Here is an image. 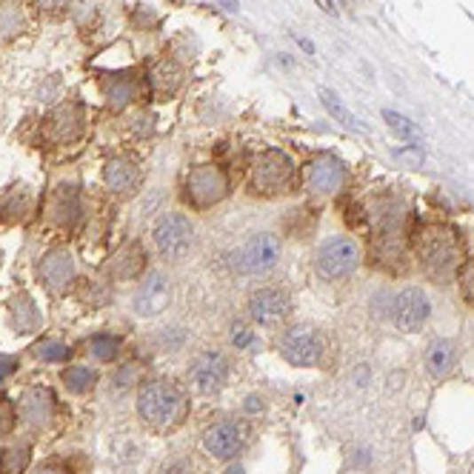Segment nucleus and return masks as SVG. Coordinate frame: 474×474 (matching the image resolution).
Returning <instances> with one entry per match:
<instances>
[{
    "mask_svg": "<svg viewBox=\"0 0 474 474\" xmlns=\"http://www.w3.org/2000/svg\"><path fill=\"white\" fill-rule=\"evenodd\" d=\"M318 220H320V209L314 206H297L292 212H286L280 220V232L288 241H309L318 229Z\"/></svg>",
    "mask_w": 474,
    "mask_h": 474,
    "instance_id": "obj_26",
    "label": "nucleus"
},
{
    "mask_svg": "<svg viewBox=\"0 0 474 474\" xmlns=\"http://www.w3.org/2000/svg\"><path fill=\"white\" fill-rule=\"evenodd\" d=\"M32 452H35V440L32 438L9 440L4 446V452H0V474H29Z\"/></svg>",
    "mask_w": 474,
    "mask_h": 474,
    "instance_id": "obj_28",
    "label": "nucleus"
},
{
    "mask_svg": "<svg viewBox=\"0 0 474 474\" xmlns=\"http://www.w3.org/2000/svg\"><path fill=\"white\" fill-rule=\"evenodd\" d=\"M426 368L431 377L438 380H446L454 375L457 368V346L452 344V340H431V344L426 346Z\"/></svg>",
    "mask_w": 474,
    "mask_h": 474,
    "instance_id": "obj_27",
    "label": "nucleus"
},
{
    "mask_svg": "<svg viewBox=\"0 0 474 474\" xmlns=\"http://www.w3.org/2000/svg\"><path fill=\"white\" fill-rule=\"evenodd\" d=\"M318 6H320L323 12H328V15H337V9H335L332 0H318Z\"/></svg>",
    "mask_w": 474,
    "mask_h": 474,
    "instance_id": "obj_43",
    "label": "nucleus"
},
{
    "mask_svg": "<svg viewBox=\"0 0 474 474\" xmlns=\"http://www.w3.org/2000/svg\"><path fill=\"white\" fill-rule=\"evenodd\" d=\"M175 300V280L172 274L163 269H149L138 280L135 295H131V312L143 320H152L163 314Z\"/></svg>",
    "mask_w": 474,
    "mask_h": 474,
    "instance_id": "obj_19",
    "label": "nucleus"
},
{
    "mask_svg": "<svg viewBox=\"0 0 474 474\" xmlns=\"http://www.w3.org/2000/svg\"><path fill=\"white\" fill-rule=\"evenodd\" d=\"M72 297L81 303L83 309H91V312L107 309V306H112V300H115V283L103 278L100 272L98 274H86V278H77Z\"/></svg>",
    "mask_w": 474,
    "mask_h": 474,
    "instance_id": "obj_24",
    "label": "nucleus"
},
{
    "mask_svg": "<svg viewBox=\"0 0 474 474\" xmlns=\"http://www.w3.org/2000/svg\"><path fill=\"white\" fill-rule=\"evenodd\" d=\"M37 4V9L41 12H49V15H55V12H63L66 9V4H69V0H35Z\"/></svg>",
    "mask_w": 474,
    "mask_h": 474,
    "instance_id": "obj_42",
    "label": "nucleus"
},
{
    "mask_svg": "<svg viewBox=\"0 0 474 474\" xmlns=\"http://www.w3.org/2000/svg\"><path fill=\"white\" fill-rule=\"evenodd\" d=\"M217 4H223L229 12H237V0H217Z\"/></svg>",
    "mask_w": 474,
    "mask_h": 474,
    "instance_id": "obj_45",
    "label": "nucleus"
},
{
    "mask_svg": "<svg viewBox=\"0 0 474 474\" xmlns=\"http://www.w3.org/2000/svg\"><path fill=\"white\" fill-rule=\"evenodd\" d=\"M152 474H197V460L192 454H172L161 460Z\"/></svg>",
    "mask_w": 474,
    "mask_h": 474,
    "instance_id": "obj_34",
    "label": "nucleus"
},
{
    "mask_svg": "<svg viewBox=\"0 0 474 474\" xmlns=\"http://www.w3.org/2000/svg\"><path fill=\"white\" fill-rule=\"evenodd\" d=\"M429 318H431V300L420 286H406L391 303V320L398 326V332L415 335L426 326Z\"/></svg>",
    "mask_w": 474,
    "mask_h": 474,
    "instance_id": "obj_21",
    "label": "nucleus"
},
{
    "mask_svg": "<svg viewBox=\"0 0 474 474\" xmlns=\"http://www.w3.org/2000/svg\"><path fill=\"white\" fill-rule=\"evenodd\" d=\"M263 409H266V403H263V394H249V400L243 403V417H249V420H252V417H257Z\"/></svg>",
    "mask_w": 474,
    "mask_h": 474,
    "instance_id": "obj_40",
    "label": "nucleus"
},
{
    "mask_svg": "<svg viewBox=\"0 0 474 474\" xmlns=\"http://www.w3.org/2000/svg\"><path fill=\"white\" fill-rule=\"evenodd\" d=\"M255 438V426L249 417H217L212 420L203 434H201V449L217 460V463H232V460H241L243 452L252 446Z\"/></svg>",
    "mask_w": 474,
    "mask_h": 474,
    "instance_id": "obj_12",
    "label": "nucleus"
},
{
    "mask_svg": "<svg viewBox=\"0 0 474 474\" xmlns=\"http://www.w3.org/2000/svg\"><path fill=\"white\" fill-rule=\"evenodd\" d=\"M140 366L138 363H123L117 372L112 375V389L115 391H129V389H138L140 386Z\"/></svg>",
    "mask_w": 474,
    "mask_h": 474,
    "instance_id": "obj_37",
    "label": "nucleus"
},
{
    "mask_svg": "<svg viewBox=\"0 0 474 474\" xmlns=\"http://www.w3.org/2000/svg\"><path fill=\"white\" fill-rule=\"evenodd\" d=\"M29 474H75V469L66 466L63 460H43V463L32 466Z\"/></svg>",
    "mask_w": 474,
    "mask_h": 474,
    "instance_id": "obj_39",
    "label": "nucleus"
},
{
    "mask_svg": "<svg viewBox=\"0 0 474 474\" xmlns=\"http://www.w3.org/2000/svg\"><path fill=\"white\" fill-rule=\"evenodd\" d=\"M135 412L143 429L152 434H169L180 431L192 417V391L186 383L169 375H152L143 377L135 389Z\"/></svg>",
    "mask_w": 474,
    "mask_h": 474,
    "instance_id": "obj_3",
    "label": "nucleus"
},
{
    "mask_svg": "<svg viewBox=\"0 0 474 474\" xmlns=\"http://www.w3.org/2000/svg\"><path fill=\"white\" fill-rule=\"evenodd\" d=\"M340 4H344V6H349V4H352V0H340Z\"/></svg>",
    "mask_w": 474,
    "mask_h": 474,
    "instance_id": "obj_46",
    "label": "nucleus"
},
{
    "mask_svg": "<svg viewBox=\"0 0 474 474\" xmlns=\"http://www.w3.org/2000/svg\"><path fill=\"white\" fill-rule=\"evenodd\" d=\"M234 192V172L226 163H197L180 183V203L192 215H209Z\"/></svg>",
    "mask_w": 474,
    "mask_h": 474,
    "instance_id": "obj_6",
    "label": "nucleus"
},
{
    "mask_svg": "<svg viewBox=\"0 0 474 474\" xmlns=\"http://www.w3.org/2000/svg\"><path fill=\"white\" fill-rule=\"evenodd\" d=\"M226 340L232 352H249L257 346V328L249 318H234L226 328Z\"/></svg>",
    "mask_w": 474,
    "mask_h": 474,
    "instance_id": "obj_31",
    "label": "nucleus"
},
{
    "mask_svg": "<svg viewBox=\"0 0 474 474\" xmlns=\"http://www.w3.org/2000/svg\"><path fill=\"white\" fill-rule=\"evenodd\" d=\"M37 212L35 189L26 183H12L9 189L0 192V226H20V223L32 220Z\"/></svg>",
    "mask_w": 474,
    "mask_h": 474,
    "instance_id": "obj_22",
    "label": "nucleus"
},
{
    "mask_svg": "<svg viewBox=\"0 0 474 474\" xmlns=\"http://www.w3.org/2000/svg\"><path fill=\"white\" fill-rule=\"evenodd\" d=\"M81 349L89 354L95 363H117L126 354V337L123 335H117V332H95V335H89Z\"/></svg>",
    "mask_w": 474,
    "mask_h": 474,
    "instance_id": "obj_25",
    "label": "nucleus"
},
{
    "mask_svg": "<svg viewBox=\"0 0 474 474\" xmlns=\"http://www.w3.org/2000/svg\"><path fill=\"white\" fill-rule=\"evenodd\" d=\"M20 423L18 415V403L9 398V394H0V443H9V438L15 434Z\"/></svg>",
    "mask_w": 474,
    "mask_h": 474,
    "instance_id": "obj_33",
    "label": "nucleus"
},
{
    "mask_svg": "<svg viewBox=\"0 0 474 474\" xmlns=\"http://www.w3.org/2000/svg\"><path fill=\"white\" fill-rule=\"evenodd\" d=\"M152 269V249L140 237H123L100 263V274L112 283H138Z\"/></svg>",
    "mask_w": 474,
    "mask_h": 474,
    "instance_id": "obj_15",
    "label": "nucleus"
},
{
    "mask_svg": "<svg viewBox=\"0 0 474 474\" xmlns=\"http://www.w3.org/2000/svg\"><path fill=\"white\" fill-rule=\"evenodd\" d=\"M77 278H81V274H77V257L66 241L51 243L35 266V280L41 283L43 292L55 300L69 297L75 292Z\"/></svg>",
    "mask_w": 474,
    "mask_h": 474,
    "instance_id": "obj_14",
    "label": "nucleus"
},
{
    "mask_svg": "<svg viewBox=\"0 0 474 474\" xmlns=\"http://www.w3.org/2000/svg\"><path fill=\"white\" fill-rule=\"evenodd\" d=\"M283 257V241L274 232H252L237 246L229 249L226 266L234 278H266Z\"/></svg>",
    "mask_w": 474,
    "mask_h": 474,
    "instance_id": "obj_8",
    "label": "nucleus"
},
{
    "mask_svg": "<svg viewBox=\"0 0 474 474\" xmlns=\"http://www.w3.org/2000/svg\"><path fill=\"white\" fill-rule=\"evenodd\" d=\"M18 415L32 438H43V434L58 431L63 420V406L49 386H29L18 400Z\"/></svg>",
    "mask_w": 474,
    "mask_h": 474,
    "instance_id": "obj_16",
    "label": "nucleus"
},
{
    "mask_svg": "<svg viewBox=\"0 0 474 474\" xmlns=\"http://www.w3.org/2000/svg\"><path fill=\"white\" fill-rule=\"evenodd\" d=\"M243 192L252 201H283L300 192V169L283 149H260L246 163Z\"/></svg>",
    "mask_w": 474,
    "mask_h": 474,
    "instance_id": "obj_4",
    "label": "nucleus"
},
{
    "mask_svg": "<svg viewBox=\"0 0 474 474\" xmlns=\"http://www.w3.org/2000/svg\"><path fill=\"white\" fill-rule=\"evenodd\" d=\"M344 220L352 232L366 234L363 260L386 278H406L412 272V215L398 194H372L349 201Z\"/></svg>",
    "mask_w": 474,
    "mask_h": 474,
    "instance_id": "obj_1",
    "label": "nucleus"
},
{
    "mask_svg": "<svg viewBox=\"0 0 474 474\" xmlns=\"http://www.w3.org/2000/svg\"><path fill=\"white\" fill-rule=\"evenodd\" d=\"M454 283H457L460 300H463L466 306H471V309H474V255H471V257H466V263H463V266H460Z\"/></svg>",
    "mask_w": 474,
    "mask_h": 474,
    "instance_id": "obj_35",
    "label": "nucleus"
},
{
    "mask_svg": "<svg viewBox=\"0 0 474 474\" xmlns=\"http://www.w3.org/2000/svg\"><path fill=\"white\" fill-rule=\"evenodd\" d=\"M98 380H100V375L91 366H83V363H72V366H66L60 372V383L66 386V391H69V394H77V398L95 391Z\"/></svg>",
    "mask_w": 474,
    "mask_h": 474,
    "instance_id": "obj_29",
    "label": "nucleus"
},
{
    "mask_svg": "<svg viewBox=\"0 0 474 474\" xmlns=\"http://www.w3.org/2000/svg\"><path fill=\"white\" fill-rule=\"evenodd\" d=\"M41 226L60 241H77L89 220V201L81 180H58L41 203Z\"/></svg>",
    "mask_w": 474,
    "mask_h": 474,
    "instance_id": "obj_5",
    "label": "nucleus"
},
{
    "mask_svg": "<svg viewBox=\"0 0 474 474\" xmlns=\"http://www.w3.org/2000/svg\"><path fill=\"white\" fill-rule=\"evenodd\" d=\"M100 180H103V192L112 201H131L143 189V166L131 154H112L103 163Z\"/></svg>",
    "mask_w": 474,
    "mask_h": 474,
    "instance_id": "obj_20",
    "label": "nucleus"
},
{
    "mask_svg": "<svg viewBox=\"0 0 474 474\" xmlns=\"http://www.w3.org/2000/svg\"><path fill=\"white\" fill-rule=\"evenodd\" d=\"M292 314H295V297L283 283H263L252 288L246 297V318L255 323V328L280 332L292 320Z\"/></svg>",
    "mask_w": 474,
    "mask_h": 474,
    "instance_id": "obj_13",
    "label": "nucleus"
},
{
    "mask_svg": "<svg viewBox=\"0 0 474 474\" xmlns=\"http://www.w3.org/2000/svg\"><path fill=\"white\" fill-rule=\"evenodd\" d=\"M383 121L389 123V129H391L398 138H403V140H417V126L409 121V117H403V115H398V112L386 109V112H383Z\"/></svg>",
    "mask_w": 474,
    "mask_h": 474,
    "instance_id": "obj_38",
    "label": "nucleus"
},
{
    "mask_svg": "<svg viewBox=\"0 0 474 474\" xmlns=\"http://www.w3.org/2000/svg\"><path fill=\"white\" fill-rule=\"evenodd\" d=\"M349 186V169L335 154L318 152L300 166V189L314 197H337Z\"/></svg>",
    "mask_w": 474,
    "mask_h": 474,
    "instance_id": "obj_17",
    "label": "nucleus"
},
{
    "mask_svg": "<svg viewBox=\"0 0 474 474\" xmlns=\"http://www.w3.org/2000/svg\"><path fill=\"white\" fill-rule=\"evenodd\" d=\"M15 368H18V358H9V354H4V358H0V383L15 375Z\"/></svg>",
    "mask_w": 474,
    "mask_h": 474,
    "instance_id": "obj_41",
    "label": "nucleus"
},
{
    "mask_svg": "<svg viewBox=\"0 0 474 474\" xmlns=\"http://www.w3.org/2000/svg\"><path fill=\"white\" fill-rule=\"evenodd\" d=\"M32 354L37 360H43V363H66L75 354V349L69 344H63V340L43 337V340H37V344L32 346Z\"/></svg>",
    "mask_w": 474,
    "mask_h": 474,
    "instance_id": "obj_32",
    "label": "nucleus"
},
{
    "mask_svg": "<svg viewBox=\"0 0 474 474\" xmlns=\"http://www.w3.org/2000/svg\"><path fill=\"white\" fill-rule=\"evenodd\" d=\"M320 100H323V107H326V112L335 117V121H340L344 126H358V121L352 117V112L344 107V100H340L332 89H320Z\"/></svg>",
    "mask_w": 474,
    "mask_h": 474,
    "instance_id": "obj_36",
    "label": "nucleus"
},
{
    "mask_svg": "<svg viewBox=\"0 0 474 474\" xmlns=\"http://www.w3.org/2000/svg\"><path fill=\"white\" fill-rule=\"evenodd\" d=\"M6 318L15 335H37L43 328V314L37 309L32 292H26V288H18L6 300Z\"/></svg>",
    "mask_w": 474,
    "mask_h": 474,
    "instance_id": "obj_23",
    "label": "nucleus"
},
{
    "mask_svg": "<svg viewBox=\"0 0 474 474\" xmlns=\"http://www.w3.org/2000/svg\"><path fill=\"white\" fill-rule=\"evenodd\" d=\"M297 43H300L303 49H306V51H309V55H314V46H312V43L306 41V37H297Z\"/></svg>",
    "mask_w": 474,
    "mask_h": 474,
    "instance_id": "obj_44",
    "label": "nucleus"
},
{
    "mask_svg": "<svg viewBox=\"0 0 474 474\" xmlns=\"http://www.w3.org/2000/svg\"><path fill=\"white\" fill-rule=\"evenodd\" d=\"M86 135V107L81 98L63 100L60 107H55V112L46 115V121L41 126V138L46 146H75L81 143Z\"/></svg>",
    "mask_w": 474,
    "mask_h": 474,
    "instance_id": "obj_18",
    "label": "nucleus"
},
{
    "mask_svg": "<svg viewBox=\"0 0 474 474\" xmlns=\"http://www.w3.org/2000/svg\"><path fill=\"white\" fill-rule=\"evenodd\" d=\"M278 354L295 368H328V363H332V337L318 326H286L278 340Z\"/></svg>",
    "mask_w": 474,
    "mask_h": 474,
    "instance_id": "obj_10",
    "label": "nucleus"
},
{
    "mask_svg": "<svg viewBox=\"0 0 474 474\" xmlns=\"http://www.w3.org/2000/svg\"><path fill=\"white\" fill-rule=\"evenodd\" d=\"M412 260L429 283H454L460 266L469 257V243L463 229L443 217H415L412 220Z\"/></svg>",
    "mask_w": 474,
    "mask_h": 474,
    "instance_id": "obj_2",
    "label": "nucleus"
},
{
    "mask_svg": "<svg viewBox=\"0 0 474 474\" xmlns=\"http://www.w3.org/2000/svg\"><path fill=\"white\" fill-rule=\"evenodd\" d=\"M197 246V229L186 212H161L149 226V249L157 260L178 266V263L189 260Z\"/></svg>",
    "mask_w": 474,
    "mask_h": 474,
    "instance_id": "obj_7",
    "label": "nucleus"
},
{
    "mask_svg": "<svg viewBox=\"0 0 474 474\" xmlns=\"http://www.w3.org/2000/svg\"><path fill=\"white\" fill-rule=\"evenodd\" d=\"M363 263V249L352 234H328L318 243L312 257V266L318 278L326 283H344L354 278V272Z\"/></svg>",
    "mask_w": 474,
    "mask_h": 474,
    "instance_id": "obj_11",
    "label": "nucleus"
},
{
    "mask_svg": "<svg viewBox=\"0 0 474 474\" xmlns=\"http://www.w3.org/2000/svg\"><path fill=\"white\" fill-rule=\"evenodd\" d=\"M180 66L175 60H161L154 66V69L149 72V89L154 98H169L175 95V89L180 86Z\"/></svg>",
    "mask_w": 474,
    "mask_h": 474,
    "instance_id": "obj_30",
    "label": "nucleus"
},
{
    "mask_svg": "<svg viewBox=\"0 0 474 474\" xmlns=\"http://www.w3.org/2000/svg\"><path fill=\"white\" fill-rule=\"evenodd\" d=\"M232 354L223 346H203L192 354V360L186 363V386L194 398H220L226 386L232 383Z\"/></svg>",
    "mask_w": 474,
    "mask_h": 474,
    "instance_id": "obj_9",
    "label": "nucleus"
}]
</instances>
